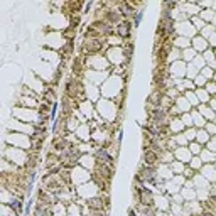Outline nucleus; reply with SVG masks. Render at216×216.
<instances>
[{"label": "nucleus", "instance_id": "f257e3e1", "mask_svg": "<svg viewBox=\"0 0 216 216\" xmlns=\"http://www.w3.org/2000/svg\"><path fill=\"white\" fill-rule=\"evenodd\" d=\"M101 48V44H100L98 41H86V51L88 52H95V51H98V49Z\"/></svg>", "mask_w": 216, "mask_h": 216}, {"label": "nucleus", "instance_id": "f03ea898", "mask_svg": "<svg viewBox=\"0 0 216 216\" xmlns=\"http://www.w3.org/2000/svg\"><path fill=\"white\" fill-rule=\"evenodd\" d=\"M143 157H145V162H147V164H150V165L155 164V161H157V155H155L154 152H152V150H147Z\"/></svg>", "mask_w": 216, "mask_h": 216}, {"label": "nucleus", "instance_id": "7ed1b4c3", "mask_svg": "<svg viewBox=\"0 0 216 216\" xmlns=\"http://www.w3.org/2000/svg\"><path fill=\"white\" fill-rule=\"evenodd\" d=\"M142 204H145V206H150L152 204V196H150V193L149 191H142Z\"/></svg>", "mask_w": 216, "mask_h": 216}, {"label": "nucleus", "instance_id": "20e7f679", "mask_svg": "<svg viewBox=\"0 0 216 216\" xmlns=\"http://www.w3.org/2000/svg\"><path fill=\"white\" fill-rule=\"evenodd\" d=\"M118 32H120V36H128V24L123 22L118 26Z\"/></svg>", "mask_w": 216, "mask_h": 216}, {"label": "nucleus", "instance_id": "39448f33", "mask_svg": "<svg viewBox=\"0 0 216 216\" xmlns=\"http://www.w3.org/2000/svg\"><path fill=\"white\" fill-rule=\"evenodd\" d=\"M96 157H101V159H105L106 161V164H108V162H112V157L108 154H106L105 150H98V152H96Z\"/></svg>", "mask_w": 216, "mask_h": 216}, {"label": "nucleus", "instance_id": "423d86ee", "mask_svg": "<svg viewBox=\"0 0 216 216\" xmlns=\"http://www.w3.org/2000/svg\"><path fill=\"white\" fill-rule=\"evenodd\" d=\"M164 117H165V113H164V110H161V108L154 112V118H155V122H161Z\"/></svg>", "mask_w": 216, "mask_h": 216}, {"label": "nucleus", "instance_id": "0eeeda50", "mask_svg": "<svg viewBox=\"0 0 216 216\" xmlns=\"http://www.w3.org/2000/svg\"><path fill=\"white\" fill-rule=\"evenodd\" d=\"M100 199H91V203H90V206H91V208H101V204H100Z\"/></svg>", "mask_w": 216, "mask_h": 216}, {"label": "nucleus", "instance_id": "6e6552de", "mask_svg": "<svg viewBox=\"0 0 216 216\" xmlns=\"http://www.w3.org/2000/svg\"><path fill=\"white\" fill-rule=\"evenodd\" d=\"M142 12H139V14H137V17H135V26H139V24H140V20H142Z\"/></svg>", "mask_w": 216, "mask_h": 216}, {"label": "nucleus", "instance_id": "1a4fd4ad", "mask_svg": "<svg viewBox=\"0 0 216 216\" xmlns=\"http://www.w3.org/2000/svg\"><path fill=\"white\" fill-rule=\"evenodd\" d=\"M12 206H14V208L17 209V211H20V203H19L17 199H15V201H12Z\"/></svg>", "mask_w": 216, "mask_h": 216}]
</instances>
